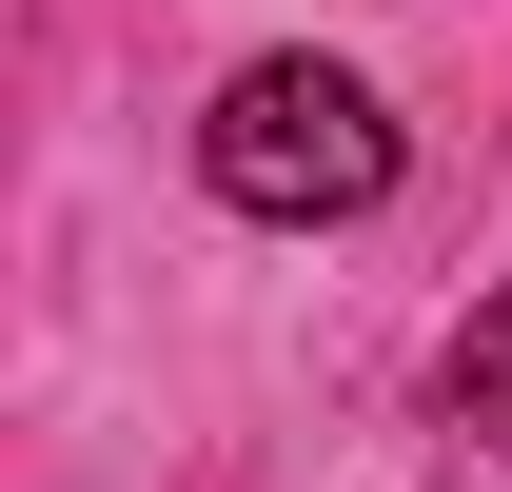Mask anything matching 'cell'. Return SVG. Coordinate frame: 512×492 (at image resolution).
I'll return each mask as SVG.
<instances>
[{
	"mask_svg": "<svg viewBox=\"0 0 512 492\" xmlns=\"http://www.w3.org/2000/svg\"><path fill=\"white\" fill-rule=\"evenodd\" d=\"M197 178L237 197V217H276V237L375 217V197H394V99L355 60H237L217 119H197Z\"/></svg>",
	"mask_w": 512,
	"mask_h": 492,
	"instance_id": "6da1fadb",
	"label": "cell"
},
{
	"mask_svg": "<svg viewBox=\"0 0 512 492\" xmlns=\"http://www.w3.org/2000/svg\"><path fill=\"white\" fill-rule=\"evenodd\" d=\"M473 414H512V296L453 335V433H473Z\"/></svg>",
	"mask_w": 512,
	"mask_h": 492,
	"instance_id": "7a4b0ae2",
	"label": "cell"
},
{
	"mask_svg": "<svg viewBox=\"0 0 512 492\" xmlns=\"http://www.w3.org/2000/svg\"><path fill=\"white\" fill-rule=\"evenodd\" d=\"M453 492H512V414H473V453H453Z\"/></svg>",
	"mask_w": 512,
	"mask_h": 492,
	"instance_id": "3957f363",
	"label": "cell"
}]
</instances>
